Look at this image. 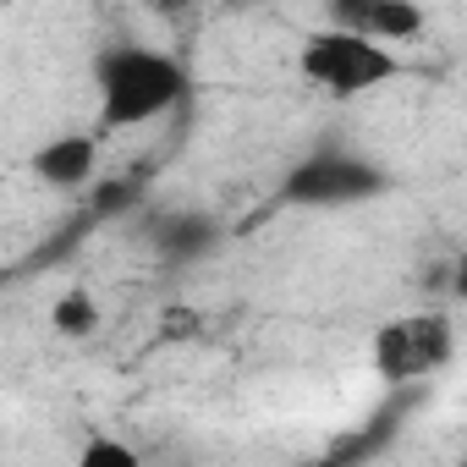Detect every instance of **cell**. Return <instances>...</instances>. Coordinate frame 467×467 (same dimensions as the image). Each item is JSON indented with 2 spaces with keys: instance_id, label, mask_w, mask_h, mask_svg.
<instances>
[{
  "instance_id": "6da1fadb",
  "label": "cell",
  "mask_w": 467,
  "mask_h": 467,
  "mask_svg": "<svg viewBox=\"0 0 467 467\" xmlns=\"http://www.w3.org/2000/svg\"><path fill=\"white\" fill-rule=\"evenodd\" d=\"M94 88H99V127L132 132L187 99V67L149 45H116L94 61Z\"/></svg>"
},
{
  "instance_id": "7a4b0ae2",
  "label": "cell",
  "mask_w": 467,
  "mask_h": 467,
  "mask_svg": "<svg viewBox=\"0 0 467 467\" xmlns=\"http://www.w3.org/2000/svg\"><path fill=\"white\" fill-rule=\"evenodd\" d=\"M297 72L330 99H358V94L396 78V56H390V45H374L352 28H319L303 39Z\"/></svg>"
},
{
  "instance_id": "3957f363",
  "label": "cell",
  "mask_w": 467,
  "mask_h": 467,
  "mask_svg": "<svg viewBox=\"0 0 467 467\" xmlns=\"http://www.w3.org/2000/svg\"><path fill=\"white\" fill-rule=\"evenodd\" d=\"M451 347H456V330L440 308H423V314H401L390 319L379 336H374V368L390 379V385H407V379H429L451 363Z\"/></svg>"
},
{
  "instance_id": "277c9868",
  "label": "cell",
  "mask_w": 467,
  "mask_h": 467,
  "mask_svg": "<svg viewBox=\"0 0 467 467\" xmlns=\"http://www.w3.org/2000/svg\"><path fill=\"white\" fill-rule=\"evenodd\" d=\"M379 192H385V171L358 154H314V160L292 165V176L281 182V198L303 203V209H347V203H363Z\"/></svg>"
},
{
  "instance_id": "5b68a950",
  "label": "cell",
  "mask_w": 467,
  "mask_h": 467,
  "mask_svg": "<svg viewBox=\"0 0 467 467\" xmlns=\"http://www.w3.org/2000/svg\"><path fill=\"white\" fill-rule=\"evenodd\" d=\"M28 171H34L45 187L78 192V187H88L94 171H99V138H88V132H61V138L39 143V149L28 154Z\"/></svg>"
},
{
  "instance_id": "8992f818",
  "label": "cell",
  "mask_w": 467,
  "mask_h": 467,
  "mask_svg": "<svg viewBox=\"0 0 467 467\" xmlns=\"http://www.w3.org/2000/svg\"><path fill=\"white\" fill-rule=\"evenodd\" d=\"M220 237L214 231V220H203V214H160L154 220V248H160V259H171V265H187V259H203V248Z\"/></svg>"
},
{
  "instance_id": "52a82bcc",
  "label": "cell",
  "mask_w": 467,
  "mask_h": 467,
  "mask_svg": "<svg viewBox=\"0 0 467 467\" xmlns=\"http://www.w3.org/2000/svg\"><path fill=\"white\" fill-rule=\"evenodd\" d=\"M358 34L374 45H412L423 34V12H418V0H374V12L363 17Z\"/></svg>"
},
{
  "instance_id": "ba28073f",
  "label": "cell",
  "mask_w": 467,
  "mask_h": 467,
  "mask_svg": "<svg viewBox=\"0 0 467 467\" xmlns=\"http://www.w3.org/2000/svg\"><path fill=\"white\" fill-rule=\"evenodd\" d=\"M50 325H56V336H72V341L94 336V330H99V303H94V292H61L56 308H50Z\"/></svg>"
},
{
  "instance_id": "9c48e42d",
  "label": "cell",
  "mask_w": 467,
  "mask_h": 467,
  "mask_svg": "<svg viewBox=\"0 0 467 467\" xmlns=\"http://www.w3.org/2000/svg\"><path fill=\"white\" fill-rule=\"evenodd\" d=\"M78 467H138V451L127 440H110V434H88L83 451H78Z\"/></svg>"
},
{
  "instance_id": "30bf717a",
  "label": "cell",
  "mask_w": 467,
  "mask_h": 467,
  "mask_svg": "<svg viewBox=\"0 0 467 467\" xmlns=\"http://www.w3.org/2000/svg\"><path fill=\"white\" fill-rule=\"evenodd\" d=\"M325 12H330V28H363V17L374 12V0H325Z\"/></svg>"
}]
</instances>
